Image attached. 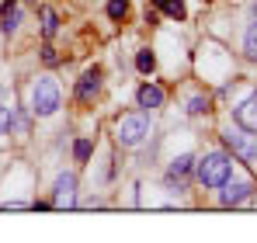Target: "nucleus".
I'll list each match as a JSON object with an SVG mask.
<instances>
[{"label":"nucleus","instance_id":"nucleus-1","mask_svg":"<svg viewBox=\"0 0 257 243\" xmlns=\"http://www.w3.org/2000/svg\"><path fill=\"white\" fill-rule=\"evenodd\" d=\"M229 174H233V157L226 150H209L202 160H195V177L202 188H222Z\"/></svg>","mask_w":257,"mask_h":243},{"label":"nucleus","instance_id":"nucleus-2","mask_svg":"<svg viewBox=\"0 0 257 243\" xmlns=\"http://www.w3.org/2000/svg\"><path fill=\"white\" fill-rule=\"evenodd\" d=\"M150 129H153V122H150V111H128V115H118L115 118V143L122 146V150H136L146 136H150Z\"/></svg>","mask_w":257,"mask_h":243},{"label":"nucleus","instance_id":"nucleus-3","mask_svg":"<svg viewBox=\"0 0 257 243\" xmlns=\"http://www.w3.org/2000/svg\"><path fill=\"white\" fill-rule=\"evenodd\" d=\"M59 101H63V94H59V83L52 80V77H39V80L32 83V90H28V108H32L35 118L56 115Z\"/></svg>","mask_w":257,"mask_h":243},{"label":"nucleus","instance_id":"nucleus-4","mask_svg":"<svg viewBox=\"0 0 257 243\" xmlns=\"http://www.w3.org/2000/svg\"><path fill=\"white\" fill-rule=\"evenodd\" d=\"M222 146L233 153V157H240L243 163H257V132H247V129H240L236 122L233 125H226L222 129Z\"/></svg>","mask_w":257,"mask_h":243},{"label":"nucleus","instance_id":"nucleus-5","mask_svg":"<svg viewBox=\"0 0 257 243\" xmlns=\"http://www.w3.org/2000/svg\"><path fill=\"white\" fill-rule=\"evenodd\" d=\"M254 181H236L233 174L222 181V195H219V205L222 208H240V205H247L254 198Z\"/></svg>","mask_w":257,"mask_h":243},{"label":"nucleus","instance_id":"nucleus-6","mask_svg":"<svg viewBox=\"0 0 257 243\" xmlns=\"http://www.w3.org/2000/svg\"><path fill=\"white\" fill-rule=\"evenodd\" d=\"M101 87H104V73L97 70V66H90L80 73V80L73 87V97L80 101V104H94L97 97H101Z\"/></svg>","mask_w":257,"mask_h":243},{"label":"nucleus","instance_id":"nucleus-7","mask_svg":"<svg viewBox=\"0 0 257 243\" xmlns=\"http://www.w3.org/2000/svg\"><path fill=\"white\" fill-rule=\"evenodd\" d=\"M52 208H73L77 205V174L73 170H63L52 184Z\"/></svg>","mask_w":257,"mask_h":243},{"label":"nucleus","instance_id":"nucleus-8","mask_svg":"<svg viewBox=\"0 0 257 243\" xmlns=\"http://www.w3.org/2000/svg\"><path fill=\"white\" fill-rule=\"evenodd\" d=\"M164 101H167L164 87L153 83V80H146L139 90H136V108H143V111H157V108H164Z\"/></svg>","mask_w":257,"mask_h":243},{"label":"nucleus","instance_id":"nucleus-9","mask_svg":"<svg viewBox=\"0 0 257 243\" xmlns=\"http://www.w3.org/2000/svg\"><path fill=\"white\" fill-rule=\"evenodd\" d=\"M233 122L247 132H257V90H250L236 108H233Z\"/></svg>","mask_w":257,"mask_h":243},{"label":"nucleus","instance_id":"nucleus-10","mask_svg":"<svg viewBox=\"0 0 257 243\" xmlns=\"http://www.w3.org/2000/svg\"><path fill=\"white\" fill-rule=\"evenodd\" d=\"M188 174H195V153H181V157H174L171 170H167V181H177V184L184 188Z\"/></svg>","mask_w":257,"mask_h":243},{"label":"nucleus","instance_id":"nucleus-11","mask_svg":"<svg viewBox=\"0 0 257 243\" xmlns=\"http://www.w3.org/2000/svg\"><path fill=\"white\" fill-rule=\"evenodd\" d=\"M18 25H21V4L18 0H4L0 4V28L11 35V32H18Z\"/></svg>","mask_w":257,"mask_h":243},{"label":"nucleus","instance_id":"nucleus-12","mask_svg":"<svg viewBox=\"0 0 257 243\" xmlns=\"http://www.w3.org/2000/svg\"><path fill=\"white\" fill-rule=\"evenodd\" d=\"M39 21H42V39H52V35L59 32V11H56V7L42 4V7H39Z\"/></svg>","mask_w":257,"mask_h":243},{"label":"nucleus","instance_id":"nucleus-13","mask_svg":"<svg viewBox=\"0 0 257 243\" xmlns=\"http://www.w3.org/2000/svg\"><path fill=\"white\" fill-rule=\"evenodd\" d=\"M153 7H160L171 21H184L188 18V7H184V0H153Z\"/></svg>","mask_w":257,"mask_h":243},{"label":"nucleus","instance_id":"nucleus-14","mask_svg":"<svg viewBox=\"0 0 257 243\" xmlns=\"http://www.w3.org/2000/svg\"><path fill=\"white\" fill-rule=\"evenodd\" d=\"M136 70H139L143 77H150V73L157 70V56H153V49H139V52H136Z\"/></svg>","mask_w":257,"mask_h":243},{"label":"nucleus","instance_id":"nucleus-15","mask_svg":"<svg viewBox=\"0 0 257 243\" xmlns=\"http://www.w3.org/2000/svg\"><path fill=\"white\" fill-rule=\"evenodd\" d=\"M188 115H209L212 111V97L209 94H195V97H188V108H184Z\"/></svg>","mask_w":257,"mask_h":243},{"label":"nucleus","instance_id":"nucleus-16","mask_svg":"<svg viewBox=\"0 0 257 243\" xmlns=\"http://www.w3.org/2000/svg\"><path fill=\"white\" fill-rule=\"evenodd\" d=\"M240 49H243V56H247L250 63H257V25H254V21L247 25V32H243V45H240Z\"/></svg>","mask_w":257,"mask_h":243},{"label":"nucleus","instance_id":"nucleus-17","mask_svg":"<svg viewBox=\"0 0 257 243\" xmlns=\"http://www.w3.org/2000/svg\"><path fill=\"white\" fill-rule=\"evenodd\" d=\"M90 153H94V139H90V136H80V139L73 143V160L87 163V160H90Z\"/></svg>","mask_w":257,"mask_h":243},{"label":"nucleus","instance_id":"nucleus-18","mask_svg":"<svg viewBox=\"0 0 257 243\" xmlns=\"http://www.w3.org/2000/svg\"><path fill=\"white\" fill-rule=\"evenodd\" d=\"M104 11H108L111 21H125V18H128V0H108Z\"/></svg>","mask_w":257,"mask_h":243},{"label":"nucleus","instance_id":"nucleus-19","mask_svg":"<svg viewBox=\"0 0 257 243\" xmlns=\"http://www.w3.org/2000/svg\"><path fill=\"white\" fill-rule=\"evenodd\" d=\"M39 52H42V63H45V66H59V63H63V56H59V52H56V49H52L49 42H45Z\"/></svg>","mask_w":257,"mask_h":243},{"label":"nucleus","instance_id":"nucleus-20","mask_svg":"<svg viewBox=\"0 0 257 243\" xmlns=\"http://www.w3.org/2000/svg\"><path fill=\"white\" fill-rule=\"evenodd\" d=\"M11 132V108L0 101V136H7Z\"/></svg>","mask_w":257,"mask_h":243},{"label":"nucleus","instance_id":"nucleus-21","mask_svg":"<svg viewBox=\"0 0 257 243\" xmlns=\"http://www.w3.org/2000/svg\"><path fill=\"white\" fill-rule=\"evenodd\" d=\"M250 21L257 25V4H250Z\"/></svg>","mask_w":257,"mask_h":243},{"label":"nucleus","instance_id":"nucleus-22","mask_svg":"<svg viewBox=\"0 0 257 243\" xmlns=\"http://www.w3.org/2000/svg\"><path fill=\"white\" fill-rule=\"evenodd\" d=\"M4 94H7V90H4V87H0V101H4Z\"/></svg>","mask_w":257,"mask_h":243}]
</instances>
